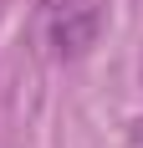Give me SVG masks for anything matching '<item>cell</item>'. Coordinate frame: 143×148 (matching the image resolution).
<instances>
[{"instance_id": "cell-1", "label": "cell", "mask_w": 143, "mask_h": 148, "mask_svg": "<svg viewBox=\"0 0 143 148\" xmlns=\"http://www.w3.org/2000/svg\"><path fill=\"white\" fill-rule=\"evenodd\" d=\"M102 41V0H41L36 46L51 61H77Z\"/></svg>"}]
</instances>
